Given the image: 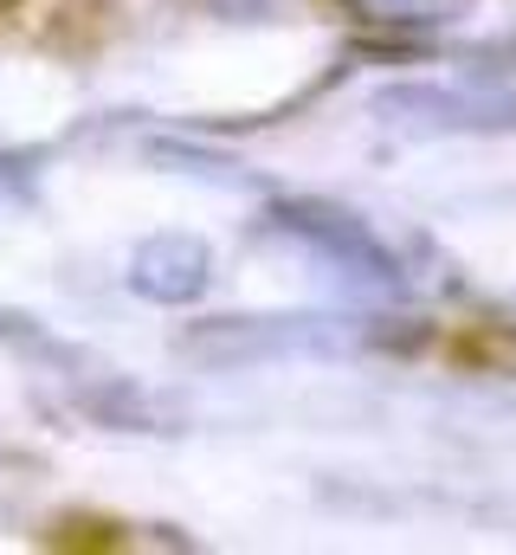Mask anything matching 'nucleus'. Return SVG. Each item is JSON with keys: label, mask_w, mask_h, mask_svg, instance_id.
I'll list each match as a JSON object with an SVG mask.
<instances>
[{"label": "nucleus", "mask_w": 516, "mask_h": 555, "mask_svg": "<svg viewBox=\"0 0 516 555\" xmlns=\"http://www.w3.org/2000/svg\"><path fill=\"white\" fill-rule=\"evenodd\" d=\"M278 227H284L291 240H304L330 272H349V284H369V291H407L400 259L387 253L356 214H336V207H323V201H291V207H278Z\"/></svg>", "instance_id": "obj_2"}, {"label": "nucleus", "mask_w": 516, "mask_h": 555, "mask_svg": "<svg viewBox=\"0 0 516 555\" xmlns=\"http://www.w3.org/2000/svg\"><path fill=\"white\" fill-rule=\"evenodd\" d=\"M214 7H220L227 20H258V13H278L284 0H214Z\"/></svg>", "instance_id": "obj_5"}, {"label": "nucleus", "mask_w": 516, "mask_h": 555, "mask_svg": "<svg viewBox=\"0 0 516 555\" xmlns=\"http://www.w3.org/2000/svg\"><path fill=\"white\" fill-rule=\"evenodd\" d=\"M207 278H214V259H207V240L194 233H155L129 259V291L149 304H194Z\"/></svg>", "instance_id": "obj_3"}, {"label": "nucleus", "mask_w": 516, "mask_h": 555, "mask_svg": "<svg viewBox=\"0 0 516 555\" xmlns=\"http://www.w3.org/2000/svg\"><path fill=\"white\" fill-rule=\"evenodd\" d=\"M382 124L433 137V130H516V39L452 59L439 78L394 85Z\"/></svg>", "instance_id": "obj_1"}, {"label": "nucleus", "mask_w": 516, "mask_h": 555, "mask_svg": "<svg viewBox=\"0 0 516 555\" xmlns=\"http://www.w3.org/2000/svg\"><path fill=\"white\" fill-rule=\"evenodd\" d=\"M343 7L382 33H433V26H452L472 0H343Z\"/></svg>", "instance_id": "obj_4"}, {"label": "nucleus", "mask_w": 516, "mask_h": 555, "mask_svg": "<svg viewBox=\"0 0 516 555\" xmlns=\"http://www.w3.org/2000/svg\"><path fill=\"white\" fill-rule=\"evenodd\" d=\"M511 330H516V304H511Z\"/></svg>", "instance_id": "obj_6"}]
</instances>
